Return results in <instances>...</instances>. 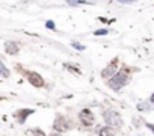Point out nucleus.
I'll use <instances>...</instances> for the list:
<instances>
[{
  "label": "nucleus",
  "mask_w": 154,
  "mask_h": 136,
  "mask_svg": "<svg viewBox=\"0 0 154 136\" xmlns=\"http://www.w3.org/2000/svg\"><path fill=\"white\" fill-rule=\"evenodd\" d=\"M128 80H130V77L125 74V73H116L110 80H109V86L113 89V91H119L122 86H125L127 83H128Z\"/></svg>",
  "instance_id": "nucleus-1"
},
{
  "label": "nucleus",
  "mask_w": 154,
  "mask_h": 136,
  "mask_svg": "<svg viewBox=\"0 0 154 136\" xmlns=\"http://www.w3.org/2000/svg\"><path fill=\"white\" fill-rule=\"evenodd\" d=\"M106 124L109 125H113V127H122V119H121V115L115 110H106L104 115H103Z\"/></svg>",
  "instance_id": "nucleus-2"
},
{
  "label": "nucleus",
  "mask_w": 154,
  "mask_h": 136,
  "mask_svg": "<svg viewBox=\"0 0 154 136\" xmlns=\"http://www.w3.org/2000/svg\"><path fill=\"white\" fill-rule=\"evenodd\" d=\"M69 127H71V122L65 118V116H62V115H59L56 119H54V124H53V128L59 133V131H66V130H69Z\"/></svg>",
  "instance_id": "nucleus-3"
},
{
  "label": "nucleus",
  "mask_w": 154,
  "mask_h": 136,
  "mask_svg": "<svg viewBox=\"0 0 154 136\" xmlns=\"http://www.w3.org/2000/svg\"><path fill=\"white\" fill-rule=\"evenodd\" d=\"M79 116H80V121H82L85 125H92V124L95 122V116H94V113H92L89 109H83V110L79 113Z\"/></svg>",
  "instance_id": "nucleus-4"
},
{
  "label": "nucleus",
  "mask_w": 154,
  "mask_h": 136,
  "mask_svg": "<svg viewBox=\"0 0 154 136\" xmlns=\"http://www.w3.org/2000/svg\"><path fill=\"white\" fill-rule=\"evenodd\" d=\"M116 70H118V59H113L106 68H104V70L101 71V77H110L112 74H115L116 73Z\"/></svg>",
  "instance_id": "nucleus-5"
},
{
  "label": "nucleus",
  "mask_w": 154,
  "mask_h": 136,
  "mask_svg": "<svg viewBox=\"0 0 154 136\" xmlns=\"http://www.w3.org/2000/svg\"><path fill=\"white\" fill-rule=\"evenodd\" d=\"M27 79H29L30 85H33L36 88H42L44 86V79L38 73H27Z\"/></svg>",
  "instance_id": "nucleus-6"
},
{
  "label": "nucleus",
  "mask_w": 154,
  "mask_h": 136,
  "mask_svg": "<svg viewBox=\"0 0 154 136\" xmlns=\"http://www.w3.org/2000/svg\"><path fill=\"white\" fill-rule=\"evenodd\" d=\"M18 50H20V47H18V44H17V42L8 41V42L5 44V51H6L8 54H17V53H18Z\"/></svg>",
  "instance_id": "nucleus-7"
},
{
  "label": "nucleus",
  "mask_w": 154,
  "mask_h": 136,
  "mask_svg": "<svg viewBox=\"0 0 154 136\" xmlns=\"http://www.w3.org/2000/svg\"><path fill=\"white\" fill-rule=\"evenodd\" d=\"M33 113V110L32 109H23L21 112H18V122H24L26 121V118H27V115H32Z\"/></svg>",
  "instance_id": "nucleus-8"
},
{
  "label": "nucleus",
  "mask_w": 154,
  "mask_h": 136,
  "mask_svg": "<svg viewBox=\"0 0 154 136\" xmlns=\"http://www.w3.org/2000/svg\"><path fill=\"white\" fill-rule=\"evenodd\" d=\"M0 76H2V77H9V76H11L9 70L3 65V62H2V60H0Z\"/></svg>",
  "instance_id": "nucleus-9"
},
{
  "label": "nucleus",
  "mask_w": 154,
  "mask_h": 136,
  "mask_svg": "<svg viewBox=\"0 0 154 136\" xmlns=\"http://www.w3.org/2000/svg\"><path fill=\"white\" fill-rule=\"evenodd\" d=\"M69 6H75V5H89L88 0H68Z\"/></svg>",
  "instance_id": "nucleus-10"
},
{
  "label": "nucleus",
  "mask_w": 154,
  "mask_h": 136,
  "mask_svg": "<svg viewBox=\"0 0 154 136\" xmlns=\"http://www.w3.org/2000/svg\"><path fill=\"white\" fill-rule=\"evenodd\" d=\"M98 134L100 136H115L109 128H106V127H103V128H100V131H98Z\"/></svg>",
  "instance_id": "nucleus-11"
},
{
  "label": "nucleus",
  "mask_w": 154,
  "mask_h": 136,
  "mask_svg": "<svg viewBox=\"0 0 154 136\" xmlns=\"http://www.w3.org/2000/svg\"><path fill=\"white\" fill-rule=\"evenodd\" d=\"M71 45H72L75 50H85V45H82V44H79V42H75V41H72Z\"/></svg>",
  "instance_id": "nucleus-12"
},
{
  "label": "nucleus",
  "mask_w": 154,
  "mask_h": 136,
  "mask_svg": "<svg viewBox=\"0 0 154 136\" xmlns=\"http://www.w3.org/2000/svg\"><path fill=\"white\" fill-rule=\"evenodd\" d=\"M109 32H107V29H100V30H97V32H94V35H97V36H101V35H107Z\"/></svg>",
  "instance_id": "nucleus-13"
},
{
  "label": "nucleus",
  "mask_w": 154,
  "mask_h": 136,
  "mask_svg": "<svg viewBox=\"0 0 154 136\" xmlns=\"http://www.w3.org/2000/svg\"><path fill=\"white\" fill-rule=\"evenodd\" d=\"M33 136H45V133H44L41 128H35V130H33Z\"/></svg>",
  "instance_id": "nucleus-14"
},
{
  "label": "nucleus",
  "mask_w": 154,
  "mask_h": 136,
  "mask_svg": "<svg viewBox=\"0 0 154 136\" xmlns=\"http://www.w3.org/2000/svg\"><path fill=\"white\" fill-rule=\"evenodd\" d=\"M45 27H48V29H54V23H53V21H47V23H45Z\"/></svg>",
  "instance_id": "nucleus-15"
},
{
  "label": "nucleus",
  "mask_w": 154,
  "mask_h": 136,
  "mask_svg": "<svg viewBox=\"0 0 154 136\" xmlns=\"http://www.w3.org/2000/svg\"><path fill=\"white\" fill-rule=\"evenodd\" d=\"M118 2H119V3H133L134 0H118Z\"/></svg>",
  "instance_id": "nucleus-16"
},
{
  "label": "nucleus",
  "mask_w": 154,
  "mask_h": 136,
  "mask_svg": "<svg viewBox=\"0 0 154 136\" xmlns=\"http://www.w3.org/2000/svg\"><path fill=\"white\" fill-rule=\"evenodd\" d=\"M146 127H148L149 130H154V128H152V124H149V122H146Z\"/></svg>",
  "instance_id": "nucleus-17"
},
{
  "label": "nucleus",
  "mask_w": 154,
  "mask_h": 136,
  "mask_svg": "<svg viewBox=\"0 0 154 136\" xmlns=\"http://www.w3.org/2000/svg\"><path fill=\"white\" fill-rule=\"evenodd\" d=\"M51 136H62V134H60V133H53Z\"/></svg>",
  "instance_id": "nucleus-18"
}]
</instances>
